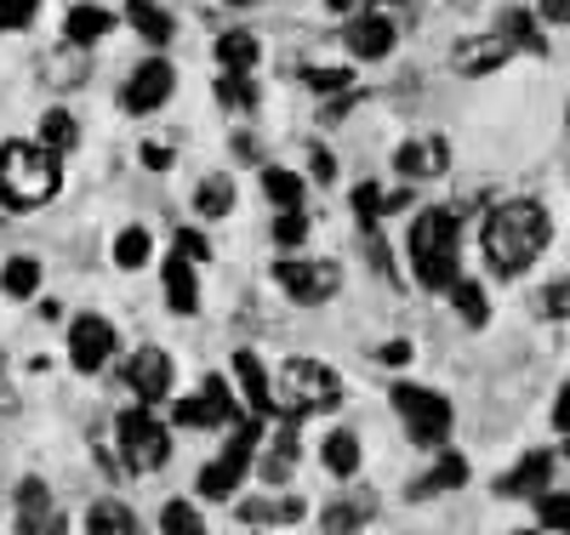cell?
I'll return each mask as SVG.
<instances>
[{"label": "cell", "instance_id": "obj_1", "mask_svg": "<svg viewBox=\"0 0 570 535\" xmlns=\"http://www.w3.org/2000/svg\"><path fill=\"white\" fill-rule=\"evenodd\" d=\"M548 239H553V217H548L542 200H508L485 217L480 251H485L497 279H519V274H531L542 262Z\"/></svg>", "mask_w": 570, "mask_h": 535}, {"label": "cell", "instance_id": "obj_2", "mask_svg": "<svg viewBox=\"0 0 570 535\" xmlns=\"http://www.w3.org/2000/svg\"><path fill=\"white\" fill-rule=\"evenodd\" d=\"M63 188V155L46 149V142L35 137H12L0 142V206L7 211H40L52 206Z\"/></svg>", "mask_w": 570, "mask_h": 535}, {"label": "cell", "instance_id": "obj_3", "mask_svg": "<svg viewBox=\"0 0 570 535\" xmlns=\"http://www.w3.org/2000/svg\"><path fill=\"white\" fill-rule=\"evenodd\" d=\"M405 251H411V274L422 290H445L462 279V211L451 206H428L416 211L411 234H405Z\"/></svg>", "mask_w": 570, "mask_h": 535}, {"label": "cell", "instance_id": "obj_4", "mask_svg": "<svg viewBox=\"0 0 570 535\" xmlns=\"http://www.w3.org/2000/svg\"><path fill=\"white\" fill-rule=\"evenodd\" d=\"M274 399H279V416H297V422L314 416V410H337L343 405V376L325 359H285Z\"/></svg>", "mask_w": 570, "mask_h": 535}, {"label": "cell", "instance_id": "obj_5", "mask_svg": "<svg viewBox=\"0 0 570 535\" xmlns=\"http://www.w3.org/2000/svg\"><path fill=\"white\" fill-rule=\"evenodd\" d=\"M257 445H263V416H257V410H252V416H234L223 456H217L212 467H200V496H206V502H228L234 491H240V478L252 473Z\"/></svg>", "mask_w": 570, "mask_h": 535}, {"label": "cell", "instance_id": "obj_6", "mask_svg": "<svg viewBox=\"0 0 570 535\" xmlns=\"http://www.w3.org/2000/svg\"><path fill=\"white\" fill-rule=\"evenodd\" d=\"M389 405L405 422V439L422 450H440L451 439V399L434 394V387H416V382H394L389 387Z\"/></svg>", "mask_w": 570, "mask_h": 535}, {"label": "cell", "instance_id": "obj_7", "mask_svg": "<svg viewBox=\"0 0 570 535\" xmlns=\"http://www.w3.org/2000/svg\"><path fill=\"white\" fill-rule=\"evenodd\" d=\"M115 433H120V462H126V473H166L171 439H166L160 416L142 405V399H137V410H120V416H115Z\"/></svg>", "mask_w": 570, "mask_h": 535}, {"label": "cell", "instance_id": "obj_8", "mask_svg": "<svg viewBox=\"0 0 570 535\" xmlns=\"http://www.w3.org/2000/svg\"><path fill=\"white\" fill-rule=\"evenodd\" d=\"M274 285L292 297L297 308H320L343 290V268L331 257H279L274 262Z\"/></svg>", "mask_w": 570, "mask_h": 535}, {"label": "cell", "instance_id": "obj_9", "mask_svg": "<svg viewBox=\"0 0 570 535\" xmlns=\"http://www.w3.org/2000/svg\"><path fill=\"white\" fill-rule=\"evenodd\" d=\"M343 40H348V52H354L360 63H383L394 46H400V23H394L383 7H365V12H354V18L343 23Z\"/></svg>", "mask_w": 570, "mask_h": 535}, {"label": "cell", "instance_id": "obj_10", "mask_svg": "<svg viewBox=\"0 0 570 535\" xmlns=\"http://www.w3.org/2000/svg\"><path fill=\"white\" fill-rule=\"evenodd\" d=\"M177 91V69L166 63V58H142L137 69H131V80L120 86V103H126V115H155L166 97Z\"/></svg>", "mask_w": 570, "mask_h": 535}, {"label": "cell", "instance_id": "obj_11", "mask_svg": "<svg viewBox=\"0 0 570 535\" xmlns=\"http://www.w3.org/2000/svg\"><path fill=\"white\" fill-rule=\"evenodd\" d=\"M69 359H75L80 376H98V370L115 359V325L98 319V314H80V319L69 325Z\"/></svg>", "mask_w": 570, "mask_h": 535}, {"label": "cell", "instance_id": "obj_12", "mask_svg": "<svg viewBox=\"0 0 570 535\" xmlns=\"http://www.w3.org/2000/svg\"><path fill=\"white\" fill-rule=\"evenodd\" d=\"M234 416H240V410H234L223 376H206L195 399H177V405H171V422H177V427H228Z\"/></svg>", "mask_w": 570, "mask_h": 535}, {"label": "cell", "instance_id": "obj_13", "mask_svg": "<svg viewBox=\"0 0 570 535\" xmlns=\"http://www.w3.org/2000/svg\"><path fill=\"white\" fill-rule=\"evenodd\" d=\"M508 58H519V46L502 34V29H491V34H473V40H456V52H451V69L462 75V80H473V75H497Z\"/></svg>", "mask_w": 570, "mask_h": 535}, {"label": "cell", "instance_id": "obj_14", "mask_svg": "<svg viewBox=\"0 0 570 535\" xmlns=\"http://www.w3.org/2000/svg\"><path fill=\"white\" fill-rule=\"evenodd\" d=\"M394 171H400L405 182H434V177H445V171H451V142H445V137H411V142H400V149H394Z\"/></svg>", "mask_w": 570, "mask_h": 535}, {"label": "cell", "instance_id": "obj_15", "mask_svg": "<svg viewBox=\"0 0 570 535\" xmlns=\"http://www.w3.org/2000/svg\"><path fill=\"white\" fill-rule=\"evenodd\" d=\"M63 529H69V518H58L46 478H23L18 484V535H63Z\"/></svg>", "mask_w": 570, "mask_h": 535}, {"label": "cell", "instance_id": "obj_16", "mask_svg": "<svg viewBox=\"0 0 570 535\" xmlns=\"http://www.w3.org/2000/svg\"><path fill=\"white\" fill-rule=\"evenodd\" d=\"M126 387L142 399V405H160L171 394V354L160 348H137L131 365H126Z\"/></svg>", "mask_w": 570, "mask_h": 535}, {"label": "cell", "instance_id": "obj_17", "mask_svg": "<svg viewBox=\"0 0 570 535\" xmlns=\"http://www.w3.org/2000/svg\"><path fill=\"white\" fill-rule=\"evenodd\" d=\"M297 456H303V433H297V416H285L279 422V439H274V450H263L257 462H252V473L263 478V484H292V473H297Z\"/></svg>", "mask_w": 570, "mask_h": 535}, {"label": "cell", "instance_id": "obj_18", "mask_svg": "<svg viewBox=\"0 0 570 535\" xmlns=\"http://www.w3.org/2000/svg\"><path fill=\"white\" fill-rule=\"evenodd\" d=\"M91 46H75V40H63V46H52V52L40 58V80L52 86V91H80L86 80H91Z\"/></svg>", "mask_w": 570, "mask_h": 535}, {"label": "cell", "instance_id": "obj_19", "mask_svg": "<svg viewBox=\"0 0 570 535\" xmlns=\"http://www.w3.org/2000/svg\"><path fill=\"white\" fill-rule=\"evenodd\" d=\"M553 467H559L553 450H531V456H519V462L497 478V491H502V496H531V502H537L548 484H553Z\"/></svg>", "mask_w": 570, "mask_h": 535}, {"label": "cell", "instance_id": "obj_20", "mask_svg": "<svg viewBox=\"0 0 570 535\" xmlns=\"http://www.w3.org/2000/svg\"><path fill=\"white\" fill-rule=\"evenodd\" d=\"M234 376H240V394H246V405H252L257 416H274V410H279L274 382H268V370H263V359H257L252 348L234 354Z\"/></svg>", "mask_w": 570, "mask_h": 535}, {"label": "cell", "instance_id": "obj_21", "mask_svg": "<svg viewBox=\"0 0 570 535\" xmlns=\"http://www.w3.org/2000/svg\"><path fill=\"white\" fill-rule=\"evenodd\" d=\"M240 518L246 529H274V524H297L303 518V496H252V502H240Z\"/></svg>", "mask_w": 570, "mask_h": 535}, {"label": "cell", "instance_id": "obj_22", "mask_svg": "<svg viewBox=\"0 0 570 535\" xmlns=\"http://www.w3.org/2000/svg\"><path fill=\"white\" fill-rule=\"evenodd\" d=\"M160 279H166V303H171V314H195L200 308V285H195V262H188L183 251L177 257H166V268H160Z\"/></svg>", "mask_w": 570, "mask_h": 535}, {"label": "cell", "instance_id": "obj_23", "mask_svg": "<svg viewBox=\"0 0 570 535\" xmlns=\"http://www.w3.org/2000/svg\"><path fill=\"white\" fill-rule=\"evenodd\" d=\"M126 23L149 46H171V34H177V23H171V12L160 7V0H126Z\"/></svg>", "mask_w": 570, "mask_h": 535}, {"label": "cell", "instance_id": "obj_24", "mask_svg": "<svg viewBox=\"0 0 570 535\" xmlns=\"http://www.w3.org/2000/svg\"><path fill=\"white\" fill-rule=\"evenodd\" d=\"M257 58H263V40H257L252 29H223V34H217V63H223V69L252 75Z\"/></svg>", "mask_w": 570, "mask_h": 535}, {"label": "cell", "instance_id": "obj_25", "mask_svg": "<svg viewBox=\"0 0 570 535\" xmlns=\"http://www.w3.org/2000/svg\"><path fill=\"white\" fill-rule=\"evenodd\" d=\"M462 484H468V462L456 450H440L434 473L411 484V502H428V496H440V491H462Z\"/></svg>", "mask_w": 570, "mask_h": 535}, {"label": "cell", "instance_id": "obj_26", "mask_svg": "<svg viewBox=\"0 0 570 535\" xmlns=\"http://www.w3.org/2000/svg\"><path fill=\"white\" fill-rule=\"evenodd\" d=\"M115 29V12H104V7H69V18H63V40H75V46H98L104 34Z\"/></svg>", "mask_w": 570, "mask_h": 535}, {"label": "cell", "instance_id": "obj_27", "mask_svg": "<svg viewBox=\"0 0 570 535\" xmlns=\"http://www.w3.org/2000/svg\"><path fill=\"white\" fill-rule=\"evenodd\" d=\"M371 518H376V496H337L320 513V529H331V535L337 529H365Z\"/></svg>", "mask_w": 570, "mask_h": 535}, {"label": "cell", "instance_id": "obj_28", "mask_svg": "<svg viewBox=\"0 0 570 535\" xmlns=\"http://www.w3.org/2000/svg\"><path fill=\"white\" fill-rule=\"evenodd\" d=\"M497 29L519 46V52H531V58H548V40H542V29H537V12H525V7H513V12H502L497 18Z\"/></svg>", "mask_w": 570, "mask_h": 535}, {"label": "cell", "instance_id": "obj_29", "mask_svg": "<svg viewBox=\"0 0 570 535\" xmlns=\"http://www.w3.org/2000/svg\"><path fill=\"white\" fill-rule=\"evenodd\" d=\"M320 462H325V473H337V478H354V473H360V439H354L348 427L325 433V445H320Z\"/></svg>", "mask_w": 570, "mask_h": 535}, {"label": "cell", "instance_id": "obj_30", "mask_svg": "<svg viewBox=\"0 0 570 535\" xmlns=\"http://www.w3.org/2000/svg\"><path fill=\"white\" fill-rule=\"evenodd\" d=\"M188 200H195V211H200L206 222H217V217L234 211V182H228V177H200Z\"/></svg>", "mask_w": 570, "mask_h": 535}, {"label": "cell", "instance_id": "obj_31", "mask_svg": "<svg viewBox=\"0 0 570 535\" xmlns=\"http://www.w3.org/2000/svg\"><path fill=\"white\" fill-rule=\"evenodd\" d=\"M86 535H137V513L126 502H98L86 513Z\"/></svg>", "mask_w": 570, "mask_h": 535}, {"label": "cell", "instance_id": "obj_32", "mask_svg": "<svg viewBox=\"0 0 570 535\" xmlns=\"http://www.w3.org/2000/svg\"><path fill=\"white\" fill-rule=\"evenodd\" d=\"M217 103H223L228 115H252V109H257V80L223 69V75H217Z\"/></svg>", "mask_w": 570, "mask_h": 535}, {"label": "cell", "instance_id": "obj_33", "mask_svg": "<svg viewBox=\"0 0 570 535\" xmlns=\"http://www.w3.org/2000/svg\"><path fill=\"white\" fill-rule=\"evenodd\" d=\"M149 257H155V239H149V228H120V234H115V268L137 274Z\"/></svg>", "mask_w": 570, "mask_h": 535}, {"label": "cell", "instance_id": "obj_34", "mask_svg": "<svg viewBox=\"0 0 570 535\" xmlns=\"http://www.w3.org/2000/svg\"><path fill=\"white\" fill-rule=\"evenodd\" d=\"M451 303H456V314H462V325H473V330H480L485 319H491V303H485V290H480V279H456L451 285Z\"/></svg>", "mask_w": 570, "mask_h": 535}, {"label": "cell", "instance_id": "obj_35", "mask_svg": "<svg viewBox=\"0 0 570 535\" xmlns=\"http://www.w3.org/2000/svg\"><path fill=\"white\" fill-rule=\"evenodd\" d=\"M0 290H7L12 303L35 297V290H40V262L35 257H12L7 268H0Z\"/></svg>", "mask_w": 570, "mask_h": 535}, {"label": "cell", "instance_id": "obj_36", "mask_svg": "<svg viewBox=\"0 0 570 535\" xmlns=\"http://www.w3.org/2000/svg\"><path fill=\"white\" fill-rule=\"evenodd\" d=\"M263 194L279 211H292V206H303V177L285 171V166H263Z\"/></svg>", "mask_w": 570, "mask_h": 535}, {"label": "cell", "instance_id": "obj_37", "mask_svg": "<svg viewBox=\"0 0 570 535\" xmlns=\"http://www.w3.org/2000/svg\"><path fill=\"white\" fill-rule=\"evenodd\" d=\"M40 142H46V149H58V155H69L75 142H80V120H75L69 109H46V120H40Z\"/></svg>", "mask_w": 570, "mask_h": 535}, {"label": "cell", "instance_id": "obj_38", "mask_svg": "<svg viewBox=\"0 0 570 535\" xmlns=\"http://www.w3.org/2000/svg\"><path fill=\"white\" fill-rule=\"evenodd\" d=\"M383 211H389L383 188H376V182H360V188H354V217H360V234H383Z\"/></svg>", "mask_w": 570, "mask_h": 535}, {"label": "cell", "instance_id": "obj_39", "mask_svg": "<svg viewBox=\"0 0 570 535\" xmlns=\"http://www.w3.org/2000/svg\"><path fill=\"white\" fill-rule=\"evenodd\" d=\"M303 239H308V217H303V206H292V211H279V217H274V246H279V251H297Z\"/></svg>", "mask_w": 570, "mask_h": 535}, {"label": "cell", "instance_id": "obj_40", "mask_svg": "<svg viewBox=\"0 0 570 535\" xmlns=\"http://www.w3.org/2000/svg\"><path fill=\"white\" fill-rule=\"evenodd\" d=\"M160 529H166V535H206V518H200L195 507H188V502H166Z\"/></svg>", "mask_w": 570, "mask_h": 535}, {"label": "cell", "instance_id": "obj_41", "mask_svg": "<svg viewBox=\"0 0 570 535\" xmlns=\"http://www.w3.org/2000/svg\"><path fill=\"white\" fill-rule=\"evenodd\" d=\"M537 524L542 529H570V491H542L537 496Z\"/></svg>", "mask_w": 570, "mask_h": 535}, {"label": "cell", "instance_id": "obj_42", "mask_svg": "<svg viewBox=\"0 0 570 535\" xmlns=\"http://www.w3.org/2000/svg\"><path fill=\"white\" fill-rule=\"evenodd\" d=\"M297 80H303L308 91H320V97H337V91H354L348 69H297Z\"/></svg>", "mask_w": 570, "mask_h": 535}, {"label": "cell", "instance_id": "obj_43", "mask_svg": "<svg viewBox=\"0 0 570 535\" xmlns=\"http://www.w3.org/2000/svg\"><path fill=\"white\" fill-rule=\"evenodd\" d=\"M537 314H542V319H570V279H553V285H542Z\"/></svg>", "mask_w": 570, "mask_h": 535}, {"label": "cell", "instance_id": "obj_44", "mask_svg": "<svg viewBox=\"0 0 570 535\" xmlns=\"http://www.w3.org/2000/svg\"><path fill=\"white\" fill-rule=\"evenodd\" d=\"M40 12V0H0V34L7 29H29Z\"/></svg>", "mask_w": 570, "mask_h": 535}, {"label": "cell", "instance_id": "obj_45", "mask_svg": "<svg viewBox=\"0 0 570 535\" xmlns=\"http://www.w3.org/2000/svg\"><path fill=\"white\" fill-rule=\"evenodd\" d=\"M171 160H177V149H171V142H160V137H149V142H142V166H149V171H171Z\"/></svg>", "mask_w": 570, "mask_h": 535}, {"label": "cell", "instance_id": "obj_46", "mask_svg": "<svg viewBox=\"0 0 570 535\" xmlns=\"http://www.w3.org/2000/svg\"><path fill=\"white\" fill-rule=\"evenodd\" d=\"M177 251H183L188 262H212V246H206V234H195V228H183V234H177Z\"/></svg>", "mask_w": 570, "mask_h": 535}, {"label": "cell", "instance_id": "obj_47", "mask_svg": "<svg viewBox=\"0 0 570 535\" xmlns=\"http://www.w3.org/2000/svg\"><path fill=\"white\" fill-rule=\"evenodd\" d=\"M308 171H314V182H337V160H331L325 142H314V149H308Z\"/></svg>", "mask_w": 570, "mask_h": 535}, {"label": "cell", "instance_id": "obj_48", "mask_svg": "<svg viewBox=\"0 0 570 535\" xmlns=\"http://www.w3.org/2000/svg\"><path fill=\"white\" fill-rule=\"evenodd\" d=\"M228 155H234V160H240V166H263V142H257L252 131H240V137H234V142H228Z\"/></svg>", "mask_w": 570, "mask_h": 535}, {"label": "cell", "instance_id": "obj_49", "mask_svg": "<svg viewBox=\"0 0 570 535\" xmlns=\"http://www.w3.org/2000/svg\"><path fill=\"white\" fill-rule=\"evenodd\" d=\"M348 109H354V91H337V97H331V103L320 109V126H337Z\"/></svg>", "mask_w": 570, "mask_h": 535}, {"label": "cell", "instance_id": "obj_50", "mask_svg": "<svg viewBox=\"0 0 570 535\" xmlns=\"http://www.w3.org/2000/svg\"><path fill=\"white\" fill-rule=\"evenodd\" d=\"M376 365H411V343H383V348H376Z\"/></svg>", "mask_w": 570, "mask_h": 535}, {"label": "cell", "instance_id": "obj_51", "mask_svg": "<svg viewBox=\"0 0 570 535\" xmlns=\"http://www.w3.org/2000/svg\"><path fill=\"white\" fill-rule=\"evenodd\" d=\"M537 18L542 23H570V0H537Z\"/></svg>", "mask_w": 570, "mask_h": 535}, {"label": "cell", "instance_id": "obj_52", "mask_svg": "<svg viewBox=\"0 0 570 535\" xmlns=\"http://www.w3.org/2000/svg\"><path fill=\"white\" fill-rule=\"evenodd\" d=\"M12 405L18 399H12V387H7V354H0V416H12Z\"/></svg>", "mask_w": 570, "mask_h": 535}, {"label": "cell", "instance_id": "obj_53", "mask_svg": "<svg viewBox=\"0 0 570 535\" xmlns=\"http://www.w3.org/2000/svg\"><path fill=\"white\" fill-rule=\"evenodd\" d=\"M553 427H559V433H570V387H564L559 405H553Z\"/></svg>", "mask_w": 570, "mask_h": 535}, {"label": "cell", "instance_id": "obj_54", "mask_svg": "<svg viewBox=\"0 0 570 535\" xmlns=\"http://www.w3.org/2000/svg\"><path fill=\"white\" fill-rule=\"evenodd\" d=\"M325 7H331V12H348V7H354V0H325Z\"/></svg>", "mask_w": 570, "mask_h": 535}, {"label": "cell", "instance_id": "obj_55", "mask_svg": "<svg viewBox=\"0 0 570 535\" xmlns=\"http://www.w3.org/2000/svg\"><path fill=\"white\" fill-rule=\"evenodd\" d=\"M451 7H480V0H451Z\"/></svg>", "mask_w": 570, "mask_h": 535}, {"label": "cell", "instance_id": "obj_56", "mask_svg": "<svg viewBox=\"0 0 570 535\" xmlns=\"http://www.w3.org/2000/svg\"><path fill=\"white\" fill-rule=\"evenodd\" d=\"M228 7H240V12H246V7H252V0H228Z\"/></svg>", "mask_w": 570, "mask_h": 535}, {"label": "cell", "instance_id": "obj_57", "mask_svg": "<svg viewBox=\"0 0 570 535\" xmlns=\"http://www.w3.org/2000/svg\"><path fill=\"white\" fill-rule=\"evenodd\" d=\"M564 462H570V433H564Z\"/></svg>", "mask_w": 570, "mask_h": 535}, {"label": "cell", "instance_id": "obj_58", "mask_svg": "<svg viewBox=\"0 0 570 535\" xmlns=\"http://www.w3.org/2000/svg\"><path fill=\"white\" fill-rule=\"evenodd\" d=\"M564 126H570V103H564Z\"/></svg>", "mask_w": 570, "mask_h": 535}]
</instances>
